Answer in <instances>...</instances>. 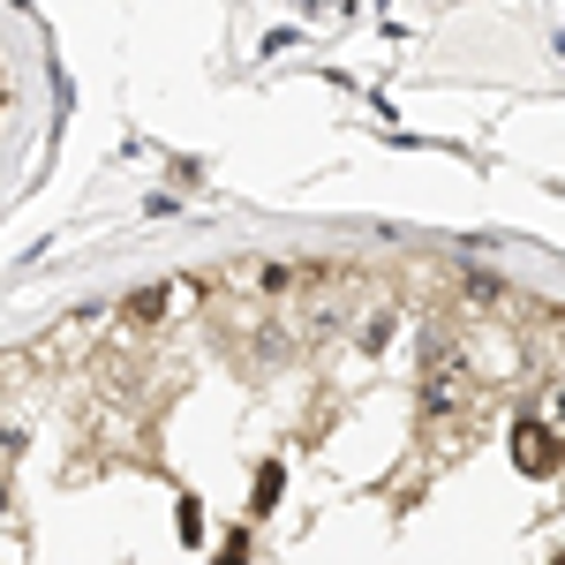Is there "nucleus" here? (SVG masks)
<instances>
[{
    "label": "nucleus",
    "instance_id": "nucleus-1",
    "mask_svg": "<svg viewBox=\"0 0 565 565\" xmlns=\"http://www.w3.org/2000/svg\"><path fill=\"white\" fill-rule=\"evenodd\" d=\"M513 445H521V468H535V476H551V468H558V437L543 430V423H521Z\"/></svg>",
    "mask_w": 565,
    "mask_h": 565
},
{
    "label": "nucleus",
    "instance_id": "nucleus-2",
    "mask_svg": "<svg viewBox=\"0 0 565 565\" xmlns=\"http://www.w3.org/2000/svg\"><path fill=\"white\" fill-rule=\"evenodd\" d=\"M551 423H565V392H551Z\"/></svg>",
    "mask_w": 565,
    "mask_h": 565
}]
</instances>
